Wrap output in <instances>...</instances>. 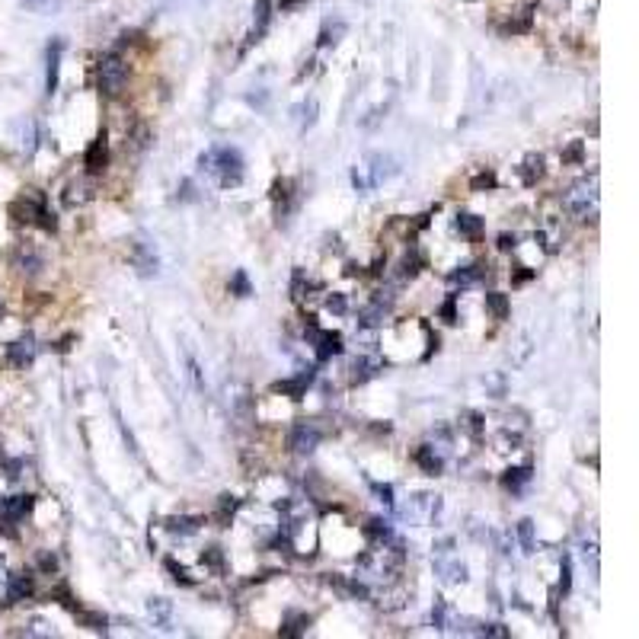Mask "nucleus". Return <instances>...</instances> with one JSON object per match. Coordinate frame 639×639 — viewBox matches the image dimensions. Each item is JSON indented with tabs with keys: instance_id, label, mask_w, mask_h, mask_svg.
I'll use <instances>...</instances> for the list:
<instances>
[{
	"instance_id": "nucleus-16",
	"label": "nucleus",
	"mask_w": 639,
	"mask_h": 639,
	"mask_svg": "<svg viewBox=\"0 0 639 639\" xmlns=\"http://www.w3.org/2000/svg\"><path fill=\"white\" fill-rule=\"evenodd\" d=\"M310 381H313V371H307V374H298V377H291V381H278L272 390H275V393H288L291 400H300Z\"/></svg>"
},
{
	"instance_id": "nucleus-11",
	"label": "nucleus",
	"mask_w": 639,
	"mask_h": 639,
	"mask_svg": "<svg viewBox=\"0 0 639 639\" xmlns=\"http://www.w3.org/2000/svg\"><path fill=\"white\" fill-rule=\"evenodd\" d=\"M132 262L134 269H138V275H157V256H153V250L147 243H132Z\"/></svg>"
},
{
	"instance_id": "nucleus-32",
	"label": "nucleus",
	"mask_w": 639,
	"mask_h": 639,
	"mask_svg": "<svg viewBox=\"0 0 639 639\" xmlns=\"http://www.w3.org/2000/svg\"><path fill=\"white\" fill-rule=\"evenodd\" d=\"M167 569L173 572V578H176V582H179V585H195V578L189 576V572L182 569V566H176V559H167Z\"/></svg>"
},
{
	"instance_id": "nucleus-37",
	"label": "nucleus",
	"mask_w": 639,
	"mask_h": 639,
	"mask_svg": "<svg viewBox=\"0 0 639 639\" xmlns=\"http://www.w3.org/2000/svg\"><path fill=\"white\" fill-rule=\"evenodd\" d=\"M493 186H495V176L493 173H479L476 179H473V189H476V192H479V189H493Z\"/></svg>"
},
{
	"instance_id": "nucleus-38",
	"label": "nucleus",
	"mask_w": 639,
	"mask_h": 639,
	"mask_svg": "<svg viewBox=\"0 0 639 639\" xmlns=\"http://www.w3.org/2000/svg\"><path fill=\"white\" fill-rule=\"evenodd\" d=\"M234 508H236L234 495H221V514H224V518H227V514H234Z\"/></svg>"
},
{
	"instance_id": "nucleus-21",
	"label": "nucleus",
	"mask_w": 639,
	"mask_h": 639,
	"mask_svg": "<svg viewBox=\"0 0 639 639\" xmlns=\"http://www.w3.org/2000/svg\"><path fill=\"white\" fill-rule=\"evenodd\" d=\"M61 49H64V42H55L49 49V77H45V90L49 93L58 90V61H61Z\"/></svg>"
},
{
	"instance_id": "nucleus-30",
	"label": "nucleus",
	"mask_w": 639,
	"mask_h": 639,
	"mask_svg": "<svg viewBox=\"0 0 639 639\" xmlns=\"http://www.w3.org/2000/svg\"><path fill=\"white\" fill-rule=\"evenodd\" d=\"M147 611H151V617H157L160 624H167V617H170V605L163 601V597H153L151 605H147Z\"/></svg>"
},
{
	"instance_id": "nucleus-13",
	"label": "nucleus",
	"mask_w": 639,
	"mask_h": 639,
	"mask_svg": "<svg viewBox=\"0 0 639 639\" xmlns=\"http://www.w3.org/2000/svg\"><path fill=\"white\" fill-rule=\"evenodd\" d=\"M13 265L23 272V275L32 278V275H39V272H42V256H39L32 246H20V250H16V256H13Z\"/></svg>"
},
{
	"instance_id": "nucleus-7",
	"label": "nucleus",
	"mask_w": 639,
	"mask_h": 639,
	"mask_svg": "<svg viewBox=\"0 0 639 639\" xmlns=\"http://www.w3.org/2000/svg\"><path fill=\"white\" fill-rule=\"evenodd\" d=\"M32 505H35V499L32 495H10V499H4L0 502V518L4 521H23L29 512H32Z\"/></svg>"
},
{
	"instance_id": "nucleus-17",
	"label": "nucleus",
	"mask_w": 639,
	"mask_h": 639,
	"mask_svg": "<svg viewBox=\"0 0 639 639\" xmlns=\"http://www.w3.org/2000/svg\"><path fill=\"white\" fill-rule=\"evenodd\" d=\"M205 524V518H195V514H179V518H167V531L179 537H192L195 531Z\"/></svg>"
},
{
	"instance_id": "nucleus-22",
	"label": "nucleus",
	"mask_w": 639,
	"mask_h": 639,
	"mask_svg": "<svg viewBox=\"0 0 639 639\" xmlns=\"http://www.w3.org/2000/svg\"><path fill=\"white\" fill-rule=\"evenodd\" d=\"M479 278H483V265H464V269H457V272H451V275H448V281H451V285H473V281H479Z\"/></svg>"
},
{
	"instance_id": "nucleus-23",
	"label": "nucleus",
	"mask_w": 639,
	"mask_h": 639,
	"mask_svg": "<svg viewBox=\"0 0 639 639\" xmlns=\"http://www.w3.org/2000/svg\"><path fill=\"white\" fill-rule=\"evenodd\" d=\"M543 176V157L540 153H531V157H524V163H521V179L528 182V186H534L537 179Z\"/></svg>"
},
{
	"instance_id": "nucleus-2",
	"label": "nucleus",
	"mask_w": 639,
	"mask_h": 639,
	"mask_svg": "<svg viewBox=\"0 0 639 639\" xmlns=\"http://www.w3.org/2000/svg\"><path fill=\"white\" fill-rule=\"evenodd\" d=\"M396 170H400V167H396V160L390 157V153H371L362 167H355L352 182H355V189H358V192H371V189L384 186V182H387L390 176L396 173Z\"/></svg>"
},
{
	"instance_id": "nucleus-8",
	"label": "nucleus",
	"mask_w": 639,
	"mask_h": 639,
	"mask_svg": "<svg viewBox=\"0 0 639 639\" xmlns=\"http://www.w3.org/2000/svg\"><path fill=\"white\" fill-rule=\"evenodd\" d=\"M7 358L16 365V368H29L35 358V339L32 336H23V339L10 342L7 346Z\"/></svg>"
},
{
	"instance_id": "nucleus-44",
	"label": "nucleus",
	"mask_w": 639,
	"mask_h": 639,
	"mask_svg": "<svg viewBox=\"0 0 639 639\" xmlns=\"http://www.w3.org/2000/svg\"><path fill=\"white\" fill-rule=\"evenodd\" d=\"M578 153H582V144L569 147V151H566V160H578Z\"/></svg>"
},
{
	"instance_id": "nucleus-27",
	"label": "nucleus",
	"mask_w": 639,
	"mask_h": 639,
	"mask_svg": "<svg viewBox=\"0 0 639 639\" xmlns=\"http://www.w3.org/2000/svg\"><path fill=\"white\" fill-rule=\"evenodd\" d=\"M518 540H521L524 553H534V521H531V518L518 521Z\"/></svg>"
},
{
	"instance_id": "nucleus-29",
	"label": "nucleus",
	"mask_w": 639,
	"mask_h": 639,
	"mask_svg": "<svg viewBox=\"0 0 639 639\" xmlns=\"http://www.w3.org/2000/svg\"><path fill=\"white\" fill-rule=\"evenodd\" d=\"M77 617H80V620H84V624L87 626H90V630H96V633H106V617H103V614H84V611H80V607H77Z\"/></svg>"
},
{
	"instance_id": "nucleus-9",
	"label": "nucleus",
	"mask_w": 639,
	"mask_h": 639,
	"mask_svg": "<svg viewBox=\"0 0 639 639\" xmlns=\"http://www.w3.org/2000/svg\"><path fill=\"white\" fill-rule=\"evenodd\" d=\"M381 371H384V362L377 355H362V358L352 362V384H365L371 377H377Z\"/></svg>"
},
{
	"instance_id": "nucleus-20",
	"label": "nucleus",
	"mask_w": 639,
	"mask_h": 639,
	"mask_svg": "<svg viewBox=\"0 0 639 639\" xmlns=\"http://www.w3.org/2000/svg\"><path fill=\"white\" fill-rule=\"evenodd\" d=\"M310 630V617L298 611H288L285 620H281V636H300V633Z\"/></svg>"
},
{
	"instance_id": "nucleus-1",
	"label": "nucleus",
	"mask_w": 639,
	"mask_h": 639,
	"mask_svg": "<svg viewBox=\"0 0 639 639\" xmlns=\"http://www.w3.org/2000/svg\"><path fill=\"white\" fill-rule=\"evenodd\" d=\"M198 167H202V173L215 176L224 189H230V186H240L243 182L246 160L236 147H211V151H205L198 157Z\"/></svg>"
},
{
	"instance_id": "nucleus-33",
	"label": "nucleus",
	"mask_w": 639,
	"mask_h": 639,
	"mask_svg": "<svg viewBox=\"0 0 639 639\" xmlns=\"http://www.w3.org/2000/svg\"><path fill=\"white\" fill-rule=\"evenodd\" d=\"M58 4H61V0H26V7L35 10V13H51Z\"/></svg>"
},
{
	"instance_id": "nucleus-25",
	"label": "nucleus",
	"mask_w": 639,
	"mask_h": 639,
	"mask_svg": "<svg viewBox=\"0 0 639 639\" xmlns=\"http://www.w3.org/2000/svg\"><path fill=\"white\" fill-rule=\"evenodd\" d=\"M528 479H531V467H512V470H505L502 483H505L508 489H514V493H518V489H521Z\"/></svg>"
},
{
	"instance_id": "nucleus-26",
	"label": "nucleus",
	"mask_w": 639,
	"mask_h": 639,
	"mask_svg": "<svg viewBox=\"0 0 639 639\" xmlns=\"http://www.w3.org/2000/svg\"><path fill=\"white\" fill-rule=\"evenodd\" d=\"M486 307L493 310L495 320H505L508 310H512V307H508V298H505V294H499V291H489L486 294Z\"/></svg>"
},
{
	"instance_id": "nucleus-39",
	"label": "nucleus",
	"mask_w": 639,
	"mask_h": 639,
	"mask_svg": "<svg viewBox=\"0 0 639 639\" xmlns=\"http://www.w3.org/2000/svg\"><path fill=\"white\" fill-rule=\"evenodd\" d=\"M327 307H329V310H336V313H342V310H346V298H342V294H336V298L327 300Z\"/></svg>"
},
{
	"instance_id": "nucleus-18",
	"label": "nucleus",
	"mask_w": 639,
	"mask_h": 639,
	"mask_svg": "<svg viewBox=\"0 0 639 639\" xmlns=\"http://www.w3.org/2000/svg\"><path fill=\"white\" fill-rule=\"evenodd\" d=\"M93 192H96V189H93L90 179H77V182H70V186H68L64 202H68V205H87L93 198Z\"/></svg>"
},
{
	"instance_id": "nucleus-19",
	"label": "nucleus",
	"mask_w": 639,
	"mask_h": 639,
	"mask_svg": "<svg viewBox=\"0 0 639 639\" xmlns=\"http://www.w3.org/2000/svg\"><path fill=\"white\" fill-rule=\"evenodd\" d=\"M365 537H368L371 543H377V547H384V543H393V531H390V524L381 521V518H371V521L365 524Z\"/></svg>"
},
{
	"instance_id": "nucleus-43",
	"label": "nucleus",
	"mask_w": 639,
	"mask_h": 639,
	"mask_svg": "<svg viewBox=\"0 0 639 639\" xmlns=\"http://www.w3.org/2000/svg\"><path fill=\"white\" fill-rule=\"evenodd\" d=\"M559 591H569V563H563V582H559Z\"/></svg>"
},
{
	"instance_id": "nucleus-6",
	"label": "nucleus",
	"mask_w": 639,
	"mask_h": 639,
	"mask_svg": "<svg viewBox=\"0 0 639 639\" xmlns=\"http://www.w3.org/2000/svg\"><path fill=\"white\" fill-rule=\"evenodd\" d=\"M307 336L317 342V358L320 362H329L333 355L342 352V336L339 333H329V329H317V327H307Z\"/></svg>"
},
{
	"instance_id": "nucleus-40",
	"label": "nucleus",
	"mask_w": 639,
	"mask_h": 639,
	"mask_svg": "<svg viewBox=\"0 0 639 639\" xmlns=\"http://www.w3.org/2000/svg\"><path fill=\"white\" fill-rule=\"evenodd\" d=\"M441 313H445V317H448V323H457V310H454V298L448 300L445 307H441Z\"/></svg>"
},
{
	"instance_id": "nucleus-4",
	"label": "nucleus",
	"mask_w": 639,
	"mask_h": 639,
	"mask_svg": "<svg viewBox=\"0 0 639 639\" xmlns=\"http://www.w3.org/2000/svg\"><path fill=\"white\" fill-rule=\"evenodd\" d=\"M125 80H128V64L122 61L118 55H106L103 61L96 64V87L106 93V96H115V93H122Z\"/></svg>"
},
{
	"instance_id": "nucleus-14",
	"label": "nucleus",
	"mask_w": 639,
	"mask_h": 639,
	"mask_svg": "<svg viewBox=\"0 0 639 639\" xmlns=\"http://www.w3.org/2000/svg\"><path fill=\"white\" fill-rule=\"evenodd\" d=\"M29 595H32V576H29V572H16V576H10V582H7V601H10V605L26 601Z\"/></svg>"
},
{
	"instance_id": "nucleus-41",
	"label": "nucleus",
	"mask_w": 639,
	"mask_h": 639,
	"mask_svg": "<svg viewBox=\"0 0 639 639\" xmlns=\"http://www.w3.org/2000/svg\"><path fill=\"white\" fill-rule=\"evenodd\" d=\"M514 246H518V243H514V236H508V234L499 236V250H514Z\"/></svg>"
},
{
	"instance_id": "nucleus-36",
	"label": "nucleus",
	"mask_w": 639,
	"mask_h": 639,
	"mask_svg": "<svg viewBox=\"0 0 639 639\" xmlns=\"http://www.w3.org/2000/svg\"><path fill=\"white\" fill-rule=\"evenodd\" d=\"M371 489H374V495H381V502H384V505H387V508H393V486H387V483H384V486H381V483H374Z\"/></svg>"
},
{
	"instance_id": "nucleus-35",
	"label": "nucleus",
	"mask_w": 639,
	"mask_h": 639,
	"mask_svg": "<svg viewBox=\"0 0 639 639\" xmlns=\"http://www.w3.org/2000/svg\"><path fill=\"white\" fill-rule=\"evenodd\" d=\"M422 269V256H419V253H410V256L403 259V275H416V272Z\"/></svg>"
},
{
	"instance_id": "nucleus-3",
	"label": "nucleus",
	"mask_w": 639,
	"mask_h": 639,
	"mask_svg": "<svg viewBox=\"0 0 639 639\" xmlns=\"http://www.w3.org/2000/svg\"><path fill=\"white\" fill-rule=\"evenodd\" d=\"M566 211L578 221H588L597 215V176H585L566 192Z\"/></svg>"
},
{
	"instance_id": "nucleus-28",
	"label": "nucleus",
	"mask_w": 639,
	"mask_h": 639,
	"mask_svg": "<svg viewBox=\"0 0 639 639\" xmlns=\"http://www.w3.org/2000/svg\"><path fill=\"white\" fill-rule=\"evenodd\" d=\"M230 291H234L236 298H250L253 288H250V278H246V272H234V278H230Z\"/></svg>"
},
{
	"instance_id": "nucleus-34",
	"label": "nucleus",
	"mask_w": 639,
	"mask_h": 639,
	"mask_svg": "<svg viewBox=\"0 0 639 639\" xmlns=\"http://www.w3.org/2000/svg\"><path fill=\"white\" fill-rule=\"evenodd\" d=\"M476 633H479V636H495V639H505L508 636V630L502 624H483Z\"/></svg>"
},
{
	"instance_id": "nucleus-12",
	"label": "nucleus",
	"mask_w": 639,
	"mask_h": 639,
	"mask_svg": "<svg viewBox=\"0 0 639 639\" xmlns=\"http://www.w3.org/2000/svg\"><path fill=\"white\" fill-rule=\"evenodd\" d=\"M416 464L422 467L429 476H438V473H441V467H445V454L435 451V445H422L416 451Z\"/></svg>"
},
{
	"instance_id": "nucleus-15",
	"label": "nucleus",
	"mask_w": 639,
	"mask_h": 639,
	"mask_svg": "<svg viewBox=\"0 0 639 639\" xmlns=\"http://www.w3.org/2000/svg\"><path fill=\"white\" fill-rule=\"evenodd\" d=\"M106 160H109V147H106V134H99V138L90 144V151H87L84 167L90 170V173H99V170L106 167Z\"/></svg>"
},
{
	"instance_id": "nucleus-10",
	"label": "nucleus",
	"mask_w": 639,
	"mask_h": 639,
	"mask_svg": "<svg viewBox=\"0 0 639 639\" xmlns=\"http://www.w3.org/2000/svg\"><path fill=\"white\" fill-rule=\"evenodd\" d=\"M435 576L445 585H460L467 582V566L460 559H435Z\"/></svg>"
},
{
	"instance_id": "nucleus-45",
	"label": "nucleus",
	"mask_w": 639,
	"mask_h": 639,
	"mask_svg": "<svg viewBox=\"0 0 639 639\" xmlns=\"http://www.w3.org/2000/svg\"><path fill=\"white\" fill-rule=\"evenodd\" d=\"M0 313H4V307H0Z\"/></svg>"
},
{
	"instance_id": "nucleus-24",
	"label": "nucleus",
	"mask_w": 639,
	"mask_h": 639,
	"mask_svg": "<svg viewBox=\"0 0 639 639\" xmlns=\"http://www.w3.org/2000/svg\"><path fill=\"white\" fill-rule=\"evenodd\" d=\"M457 230L464 236H470V240H479V234H483V227H486V224H483V217H476V215H457Z\"/></svg>"
},
{
	"instance_id": "nucleus-5",
	"label": "nucleus",
	"mask_w": 639,
	"mask_h": 639,
	"mask_svg": "<svg viewBox=\"0 0 639 639\" xmlns=\"http://www.w3.org/2000/svg\"><path fill=\"white\" fill-rule=\"evenodd\" d=\"M320 438H323V431L317 429L313 422H298L291 429V438H288V448L298 454H310L313 448L320 445Z\"/></svg>"
},
{
	"instance_id": "nucleus-42",
	"label": "nucleus",
	"mask_w": 639,
	"mask_h": 639,
	"mask_svg": "<svg viewBox=\"0 0 639 639\" xmlns=\"http://www.w3.org/2000/svg\"><path fill=\"white\" fill-rule=\"evenodd\" d=\"M39 563H42V569H45V572H51V569L58 566V563H55V556H51V553H45L42 559H39Z\"/></svg>"
},
{
	"instance_id": "nucleus-31",
	"label": "nucleus",
	"mask_w": 639,
	"mask_h": 639,
	"mask_svg": "<svg viewBox=\"0 0 639 639\" xmlns=\"http://www.w3.org/2000/svg\"><path fill=\"white\" fill-rule=\"evenodd\" d=\"M202 563L221 572V569H224V556H221V550H217V547H208V550L202 553Z\"/></svg>"
}]
</instances>
